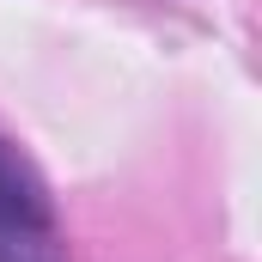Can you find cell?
<instances>
[{"mask_svg":"<svg viewBox=\"0 0 262 262\" xmlns=\"http://www.w3.org/2000/svg\"><path fill=\"white\" fill-rule=\"evenodd\" d=\"M0 262H67L49 189L12 140H0Z\"/></svg>","mask_w":262,"mask_h":262,"instance_id":"6da1fadb","label":"cell"}]
</instances>
